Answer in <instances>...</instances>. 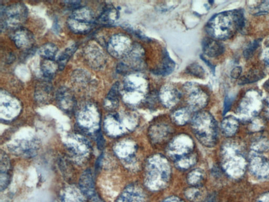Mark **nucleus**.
<instances>
[{"instance_id":"1","label":"nucleus","mask_w":269,"mask_h":202,"mask_svg":"<svg viewBox=\"0 0 269 202\" xmlns=\"http://www.w3.org/2000/svg\"><path fill=\"white\" fill-rule=\"evenodd\" d=\"M245 21L242 9L219 13L209 20L206 31L212 38L224 40L231 38L243 29Z\"/></svg>"},{"instance_id":"2","label":"nucleus","mask_w":269,"mask_h":202,"mask_svg":"<svg viewBox=\"0 0 269 202\" xmlns=\"http://www.w3.org/2000/svg\"><path fill=\"white\" fill-rule=\"evenodd\" d=\"M225 165L226 172L233 178L242 177L246 172L247 162L240 147L235 142L226 147Z\"/></svg>"},{"instance_id":"3","label":"nucleus","mask_w":269,"mask_h":202,"mask_svg":"<svg viewBox=\"0 0 269 202\" xmlns=\"http://www.w3.org/2000/svg\"><path fill=\"white\" fill-rule=\"evenodd\" d=\"M94 23L93 12L84 7L74 10L68 21L70 30L76 34H86L90 32Z\"/></svg>"},{"instance_id":"4","label":"nucleus","mask_w":269,"mask_h":202,"mask_svg":"<svg viewBox=\"0 0 269 202\" xmlns=\"http://www.w3.org/2000/svg\"><path fill=\"white\" fill-rule=\"evenodd\" d=\"M27 10L22 4L12 5L7 7H1L2 27L17 30L20 28L26 21Z\"/></svg>"},{"instance_id":"5","label":"nucleus","mask_w":269,"mask_h":202,"mask_svg":"<svg viewBox=\"0 0 269 202\" xmlns=\"http://www.w3.org/2000/svg\"><path fill=\"white\" fill-rule=\"evenodd\" d=\"M261 106V100L258 94L249 92L239 105L238 114L243 119H250L259 113Z\"/></svg>"},{"instance_id":"6","label":"nucleus","mask_w":269,"mask_h":202,"mask_svg":"<svg viewBox=\"0 0 269 202\" xmlns=\"http://www.w3.org/2000/svg\"><path fill=\"white\" fill-rule=\"evenodd\" d=\"M249 167L252 175L260 180H269V158L261 153H253L250 157Z\"/></svg>"},{"instance_id":"7","label":"nucleus","mask_w":269,"mask_h":202,"mask_svg":"<svg viewBox=\"0 0 269 202\" xmlns=\"http://www.w3.org/2000/svg\"><path fill=\"white\" fill-rule=\"evenodd\" d=\"M133 48L130 38L123 34L112 37L109 42L108 50L116 58H124Z\"/></svg>"},{"instance_id":"8","label":"nucleus","mask_w":269,"mask_h":202,"mask_svg":"<svg viewBox=\"0 0 269 202\" xmlns=\"http://www.w3.org/2000/svg\"><path fill=\"white\" fill-rule=\"evenodd\" d=\"M148 87L145 77L139 74H129L124 81L125 96L141 97L145 95Z\"/></svg>"},{"instance_id":"9","label":"nucleus","mask_w":269,"mask_h":202,"mask_svg":"<svg viewBox=\"0 0 269 202\" xmlns=\"http://www.w3.org/2000/svg\"><path fill=\"white\" fill-rule=\"evenodd\" d=\"M56 99L59 108L67 113H72L76 105V101L72 92L64 86L57 90Z\"/></svg>"},{"instance_id":"10","label":"nucleus","mask_w":269,"mask_h":202,"mask_svg":"<svg viewBox=\"0 0 269 202\" xmlns=\"http://www.w3.org/2000/svg\"><path fill=\"white\" fill-rule=\"evenodd\" d=\"M12 38L17 47L22 50L29 49L34 44L33 35L25 28L15 30Z\"/></svg>"},{"instance_id":"11","label":"nucleus","mask_w":269,"mask_h":202,"mask_svg":"<svg viewBox=\"0 0 269 202\" xmlns=\"http://www.w3.org/2000/svg\"><path fill=\"white\" fill-rule=\"evenodd\" d=\"M186 92L189 95L190 102L194 106L203 107L207 102L208 96L196 84L187 83L185 86Z\"/></svg>"},{"instance_id":"12","label":"nucleus","mask_w":269,"mask_h":202,"mask_svg":"<svg viewBox=\"0 0 269 202\" xmlns=\"http://www.w3.org/2000/svg\"><path fill=\"white\" fill-rule=\"evenodd\" d=\"M53 95L52 85L48 80L41 82L37 85L35 98L39 103L44 104L49 103Z\"/></svg>"},{"instance_id":"13","label":"nucleus","mask_w":269,"mask_h":202,"mask_svg":"<svg viewBox=\"0 0 269 202\" xmlns=\"http://www.w3.org/2000/svg\"><path fill=\"white\" fill-rule=\"evenodd\" d=\"M80 187L83 194L92 200H97L95 193L93 178L89 171L84 173L80 180Z\"/></svg>"},{"instance_id":"14","label":"nucleus","mask_w":269,"mask_h":202,"mask_svg":"<svg viewBox=\"0 0 269 202\" xmlns=\"http://www.w3.org/2000/svg\"><path fill=\"white\" fill-rule=\"evenodd\" d=\"M202 46L204 53L209 57L218 56L225 51V48L222 43L213 38H205L202 42Z\"/></svg>"},{"instance_id":"15","label":"nucleus","mask_w":269,"mask_h":202,"mask_svg":"<svg viewBox=\"0 0 269 202\" xmlns=\"http://www.w3.org/2000/svg\"><path fill=\"white\" fill-rule=\"evenodd\" d=\"M99 113L97 109L92 105L85 107L79 113L78 119L79 123L83 126L88 127L89 125H93L98 122Z\"/></svg>"},{"instance_id":"16","label":"nucleus","mask_w":269,"mask_h":202,"mask_svg":"<svg viewBox=\"0 0 269 202\" xmlns=\"http://www.w3.org/2000/svg\"><path fill=\"white\" fill-rule=\"evenodd\" d=\"M118 11L112 5L104 7L98 18L99 24L104 25H112L119 18Z\"/></svg>"},{"instance_id":"17","label":"nucleus","mask_w":269,"mask_h":202,"mask_svg":"<svg viewBox=\"0 0 269 202\" xmlns=\"http://www.w3.org/2000/svg\"><path fill=\"white\" fill-rule=\"evenodd\" d=\"M119 95V84L115 83L104 100V107L108 110H114L118 106Z\"/></svg>"},{"instance_id":"18","label":"nucleus","mask_w":269,"mask_h":202,"mask_svg":"<svg viewBox=\"0 0 269 202\" xmlns=\"http://www.w3.org/2000/svg\"><path fill=\"white\" fill-rule=\"evenodd\" d=\"M159 96L163 103L170 105V103L171 104L176 102L179 97V93L173 86L167 85L161 88Z\"/></svg>"},{"instance_id":"19","label":"nucleus","mask_w":269,"mask_h":202,"mask_svg":"<svg viewBox=\"0 0 269 202\" xmlns=\"http://www.w3.org/2000/svg\"><path fill=\"white\" fill-rule=\"evenodd\" d=\"M175 68V63L171 58L167 51L163 53V59L159 68L154 72L157 75L167 76L172 73Z\"/></svg>"},{"instance_id":"20","label":"nucleus","mask_w":269,"mask_h":202,"mask_svg":"<svg viewBox=\"0 0 269 202\" xmlns=\"http://www.w3.org/2000/svg\"><path fill=\"white\" fill-rule=\"evenodd\" d=\"M59 66L55 60H44L41 63V70L45 78L48 80L52 79L56 75Z\"/></svg>"},{"instance_id":"21","label":"nucleus","mask_w":269,"mask_h":202,"mask_svg":"<svg viewBox=\"0 0 269 202\" xmlns=\"http://www.w3.org/2000/svg\"><path fill=\"white\" fill-rule=\"evenodd\" d=\"M222 128L225 134L229 137L234 136L239 128V121L236 118L229 116L222 122Z\"/></svg>"},{"instance_id":"22","label":"nucleus","mask_w":269,"mask_h":202,"mask_svg":"<svg viewBox=\"0 0 269 202\" xmlns=\"http://www.w3.org/2000/svg\"><path fill=\"white\" fill-rule=\"evenodd\" d=\"M39 52L44 60H55L58 49L53 43H47L40 48Z\"/></svg>"},{"instance_id":"23","label":"nucleus","mask_w":269,"mask_h":202,"mask_svg":"<svg viewBox=\"0 0 269 202\" xmlns=\"http://www.w3.org/2000/svg\"><path fill=\"white\" fill-rule=\"evenodd\" d=\"M78 48V46L74 44L66 48L58 57L57 63L59 66V70H62L64 69L72 56L77 51Z\"/></svg>"},{"instance_id":"24","label":"nucleus","mask_w":269,"mask_h":202,"mask_svg":"<svg viewBox=\"0 0 269 202\" xmlns=\"http://www.w3.org/2000/svg\"><path fill=\"white\" fill-rule=\"evenodd\" d=\"M87 51L88 61L93 66L95 65L96 68L102 66L104 61L102 52L95 48H93V50L91 49V50H87Z\"/></svg>"},{"instance_id":"25","label":"nucleus","mask_w":269,"mask_h":202,"mask_svg":"<svg viewBox=\"0 0 269 202\" xmlns=\"http://www.w3.org/2000/svg\"><path fill=\"white\" fill-rule=\"evenodd\" d=\"M187 73L198 78H204L205 71L201 66L197 63H192L186 68Z\"/></svg>"},{"instance_id":"26","label":"nucleus","mask_w":269,"mask_h":202,"mask_svg":"<svg viewBox=\"0 0 269 202\" xmlns=\"http://www.w3.org/2000/svg\"><path fill=\"white\" fill-rule=\"evenodd\" d=\"M252 148L255 152H264L269 150V142L267 140H259L253 144Z\"/></svg>"},{"instance_id":"27","label":"nucleus","mask_w":269,"mask_h":202,"mask_svg":"<svg viewBox=\"0 0 269 202\" xmlns=\"http://www.w3.org/2000/svg\"><path fill=\"white\" fill-rule=\"evenodd\" d=\"M252 13H255V15H262L269 13V2H261L252 9Z\"/></svg>"},{"instance_id":"28","label":"nucleus","mask_w":269,"mask_h":202,"mask_svg":"<svg viewBox=\"0 0 269 202\" xmlns=\"http://www.w3.org/2000/svg\"><path fill=\"white\" fill-rule=\"evenodd\" d=\"M261 40H256L253 41L251 44L248 47L244 52V55L246 59H249L253 54V53L255 52L256 50L258 48Z\"/></svg>"},{"instance_id":"29","label":"nucleus","mask_w":269,"mask_h":202,"mask_svg":"<svg viewBox=\"0 0 269 202\" xmlns=\"http://www.w3.org/2000/svg\"><path fill=\"white\" fill-rule=\"evenodd\" d=\"M242 70V68L241 66L234 68L231 72V77L234 79H238L241 77Z\"/></svg>"},{"instance_id":"30","label":"nucleus","mask_w":269,"mask_h":202,"mask_svg":"<svg viewBox=\"0 0 269 202\" xmlns=\"http://www.w3.org/2000/svg\"><path fill=\"white\" fill-rule=\"evenodd\" d=\"M232 99L228 96H227L225 100V105H224L223 114H225L230 110L232 105Z\"/></svg>"},{"instance_id":"31","label":"nucleus","mask_w":269,"mask_h":202,"mask_svg":"<svg viewBox=\"0 0 269 202\" xmlns=\"http://www.w3.org/2000/svg\"><path fill=\"white\" fill-rule=\"evenodd\" d=\"M258 202H269V193L262 195L259 197Z\"/></svg>"},{"instance_id":"32","label":"nucleus","mask_w":269,"mask_h":202,"mask_svg":"<svg viewBox=\"0 0 269 202\" xmlns=\"http://www.w3.org/2000/svg\"><path fill=\"white\" fill-rule=\"evenodd\" d=\"M97 144H98V147L99 148H102L104 145L103 143V138L100 133H98L97 137Z\"/></svg>"},{"instance_id":"33","label":"nucleus","mask_w":269,"mask_h":202,"mask_svg":"<svg viewBox=\"0 0 269 202\" xmlns=\"http://www.w3.org/2000/svg\"><path fill=\"white\" fill-rule=\"evenodd\" d=\"M263 60L266 65L269 67V50H266L263 54Z\"/></svg>"},{"instance_id":"34","label":"nucleus","mask_w":269,"mask_h":202,"mask_svg":"<svg viewBox=\"0 0 269 202\" xmlns=\"http://www.w3.org/2000/svg\"><path fill=\"white\" fill-rule=\"evenodd\" d=\"M267 113L268 115H269V100L267 101Z\"/></svg>"},{"instance_id":"35","label":"nucleus","mask_w":269,"mask_h":202,"mask_svg":"<svg viewBox=\"0 0 269 202\" xmlns=\"http://www.w3.org/2000/svg\"><path fill=\"white\" fill-rule=\"evenodd\" d=\"M267 85L269 86V82H268V84H267Z\"/></svg>"}]
</instances>
